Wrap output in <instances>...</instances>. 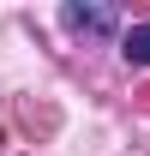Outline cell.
Returning <instances> with one entry per match:
<instances>
[{
    "instance_id": "1",
    "label": "cell",
    "mask_w": 150,
    "mask_h": 156,
    "mask_svg": "<svg viewBox=\"0 0 150 156\" xmlns=\"http://www.w3.org/2000/svg\"><path fill=\"white\" fill-rule=\"evenodd\" d=\"M60 18H66V30H84V36H108L114 24H120V12H114V6H78V0H66V6H60Z\"/></svg>"
},
{
    "instance_id": "2",
    "label": "cell",
    "mask_w": 150,
    "mask_h": 156,
    "mask_svg": "<svg viewBox=\"0 0 150 156\" xmlns=\"http://www.w3.org/2000/svg\"><path fill=\"white\" fill-rule=\"evenodd\" d=\"M120 54H126L132 66H150V24H132L126 36H120Z\"/></svg>"
}]
</instances>
